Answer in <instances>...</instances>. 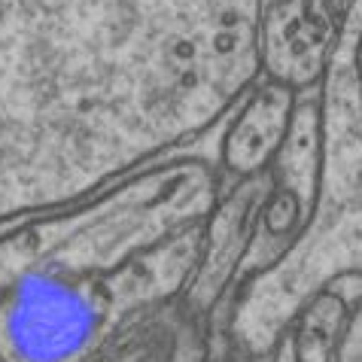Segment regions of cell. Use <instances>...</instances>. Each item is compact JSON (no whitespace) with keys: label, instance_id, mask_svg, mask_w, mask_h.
<instances>
[{"label":"cell","instance_id":"cell-1","mask_svg":"<svg viewBox=\"0 0 362 362\" xmlns=\"http://www.w3.org/2000/svg\"><path fill=\"white\" fill-rule=\"evenodd\" d=\"M277 0H0V226L92 198L265 79Z\"/></svg>","mask_w":362,"mask_h":362},{"label":"cell","instance_id":"cell-2","mask_svg":"<svg viewBox=\"0 0 362 362\" xmlns=\"http://www.w3.org/2000/svg\"><path fill=\"white\" fill-rule=\"evenodd\" d=\"M219 174L158 162L0 238V362H104L183 301L207 247Z\"/></svg>","mask_w":362,"mask_h":362},{"label":"cell","instance_id":"cell-3","mask_svg":"<svg viewBox=\"0 0 362 362\" xmlns=\"http://www.w3.org/2000/svg\"><path fill=\"white\" fill-rule=\"evenodd\" d=\"M362 280V0H344L320 95V183L286 256L240 284L228 332L247 359L271 356L296 314L326 286Z\"/></svg>","mask_w":362,"mask_h":362},{"label":"cell","instance_id":"cell-4","mask_svg":"<svg viewBox=\"0 0 362 362\" xmlns=\"http://www.w3.org/2000/svg\"><path fill=\"white\" fill-rule=\"evenodd\" d=\"M235 113V122L223 137L219 165L240 180L259 177V170H265L277 158L289 134L296 113V88L262 79Z\"/></svg>","mask_w":362,"mask_h":362},{"label":"cell","instance_id":"cell-5","mask_svg":"<svg viewBox=\"0 0 362 362\" xmlns=\"http://www.w3.org/2000/svg\"><path fill=\"white\" fill-rule=\"evenodd\" d=\"M332 362H362V280H356V293L347 296L344 323L338 332Z\"/></svg>","mask_w":362,"mask_h":362}]
</instances>
